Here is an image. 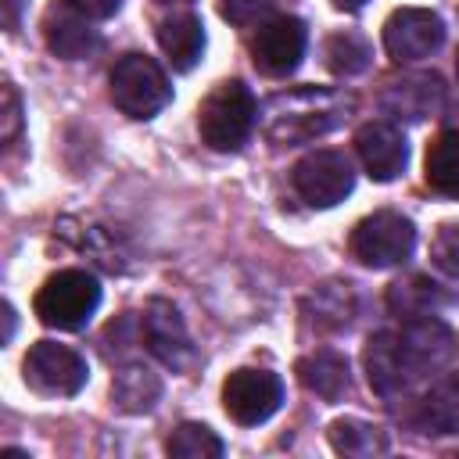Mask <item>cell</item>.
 Segmentation results:
<instances>
[{"instance_id":"1","label":"cell","mask_w":459,"mask_h":459,"mask_svg":"<svg viewBox=\"0 0 459 459\" xmlns=\"http://www.w3.org/2000/svg\"><path fill=\"white\" fill-rule=\"evenodd\" d=\"M351 111L355 97L341 86H294L262 104V133L276 147H298L333 133L351 118Z\"/></svg>"},{"instance_id":"2","label":"cell","mask_w":459,"mask_h":459,"mask_svg":"<svg viewBox=\"0 0 459 459\" xmlns=\"http://www.w3.org/2000/svg\"><path fill=\"white\" fill-rule=\"evenodd\" d=\"M258 122V104L240 79L212 86L197 108V133L212 151H240Z\"/></svg>"},{"instance_id":"3","label":"cell","mask_w":459,"mask_h":459,"mask_svg":"<svg viewBox=\"0 0 459 459\" xmlns=\"http://www.w3.org/2000/svg\"><path fill=\"white\" fill-rule=\"evenodd\" d=\"M100 305V283L86 269H57L36 290V316L54 330H82Z\"/></svg>"},{"instance_id":"4","label":"cell","mask_w":459,"mask_h":459,"mask_svg":"<svg viewBox=\"0 0 459 459\" xmlns=\"http://www.w3.org/2000/svg\"><path fill=\"white\" fill-rule=\"evenodd\" d=\"M111 100L129 118H154L169 100L172 86L165 68L147 54H126L111 68Z\"/></svg>"},{"instance_id":"5","label":"cell","mask_w":459,"mask_h":459,"mask_svg":"<svg viewBox=\"0 0 459 459\" xmlns=\"http://www.w3.org/2000/svg\"><path fill=\"white\" fill-rule=\"evenodd\" d=\"M22 377L36 394L47 398H72L86 387L90 380V366L86 359L57 341H36L22 362Z\"/></svg>"},{"instance_id":"6","label":"cell","mask_w":459,"mask_h":459,"mask_svg":"<svg viewBox=\"0 0 459 459\" xmlns=\"http://www.w3.org/2000/svg\"><path fill=\"white\" fill-rule=\"evenodd\" d=\"M416 247V226L402 212H373L351 230V255L369 269L402 265Z\"/></svg>"},{"instance_id":"7","label":"cell","mask_w":459,"mask_h":459,"mask_svg":"<svg viewBox=\"0 0 459 459\" xmlns=\"http://www.w3.org/2000/svg\"><path fill=\"white\" fill-rule=\"evenodd\" d=\"M355 186V169L344 151H312L294 165V190L308 208H333Z\"/></svg>"},{"instance_id":"8","label":"cell","mask_w":459,"mask_h":459,"mask_svg":"<svg viewBox=\"0 0 459 459\" xmlns=\"http://www.w3.org/2000/svg\"><path fill=\"white\" fill-rule=\"evenodd\" d=\"M283 405V380L269 369H233L222 384V409L240 427L265 423Z\"/></svg>"},{"instance_id":"9","label":"cell","mask_w":459,"mask_h":459,"mask_svg":"<svg viewBox=\"0 0 459 459\" xmlns=\"http://www.w3.org/2000/svg\"><path fill=\"white\" fill-rule=\"evenodd\" d=\"M445 43V22L430 7H398L384 22V47L398 65L423 61Z\"/></svg>"},{"instance_id":"10","label":"cell","mask_w":459,"mask_h":459,"mask_svg":"<svg viewBox=\"0 0 459 459\" xmlns=\"http://www.w3.org/2000/svg\"><path fill=\"white\" fill-rule=\"evenodd\" d=\"M305 47H308L305 22L294 14H273L269 22L258 25V32L251 39V61L258 72L283 79L301 65Z\"/></svg>"},{"instance_id":"11","label":"cell","mask_w":459,"mask_h":459,"mask_svg":"<svg viewBox=\"0 0 459 459\" xmlns=\"http://www.w3.org/2000/svg\"><path fill=\"white\" fill-rule=\"evenodd\" d=\"M143 341H147L151 355L161 366H169L172 373H186L197 362V348L186 333V323H183L179 308L165 298L147 301V308H143Z\"/></svg>"},{"instance_id":"12","label":"cell","mask_w":459,"mask_h":459,"mask_svg":"<svg viewBox=\"0 0 459 459\" xmlns=\"http://www.w3.org/2000/svg\"><path fill=\"white\" fill-rule=\"evenodd\" d=\"M366 377H369V387L384 398V402H394L402 394H409V387L420 380L405 348H402V337L398 333H373L369 344H366Z\"/></svg>"},{"instance_id":"13","label":"cell","mask_w":459,"mask_h":459,"mask_svg":"<svg viewBox=\"0 0 459 459\" xmlns=\"http://www.w3.org/2000/svg\"><path fill=\"white\" fill-rule=\"evenodd\" d=\"M355 151L362 158V169L377 183H391L409 165V140L394 122H366L355 133Z\"/></svg>"},{"instance_id":"14","label":"cell","mask_w":459,"mask_h":459,"mask_svg":"<svg viewBox=\"0 0 459 459\" xmlns=\"http://www.w3.org/2000/svg\"><path fill=\"white\" fill-rule=\"evenodd\" d=\"M380 108L398 122H423L445 108V86L434 72L402 75L387 82V90L380 93Z\"/></svg>"},{"instance_id":"15","label":"cell","mask_w":459,"mask_h":459,"mask_svg":"<svg viewBox=\"0 0 459 459\" xmlns=\"http://www.w3.org/2000/svg\"><path fill=\"white\" fill-rule=\"evenodd\" d=\"M402 348L416 369V377H430V373H441L448 355H452V330L437 319V316H420V319H405L402 330Z\"/></svg>"},{"instance_id":"16","label":"cell","mask_w":459,"mask_h":459,"mask_svg":"<svg viewBox=\"0 0 459 459\" xmlns=\"http://www.w3.org/2000/svg\"><path fill=\"white\" fill-rule=\"evenodd\" d=\"M294 373H298V380H301L312 394H319L323 402H341V398L348 394V387H351L348 359H344L341 351H333V348H319V351L301 355L298 366H294Z\"/></svg>"},{"instance_id":"17","label":"cell","mask_w":459,"mask_h":459,"mask_svg":"<svg viewBox=\"0 0 459 459\" xmlns=\"http://www.w3.org/2000/svg\"><path fill=\"white\" fill-rule=\"evenodd\" d=\"M47 47H50L54 57L82 61L100 47V36H97V29L90 25L86 14L68 7V11H50L47 14Z\"/></svg>"},{"instance_id":"18","label":"cell","mask_w":459,"mask_h":459,"mask_svg":"<svg viewBox=\"0 0 459 459\" xmlns=\"http://www.w3.org/2000/svg\"><path fill=\"white\" fill-rule=\"evenodd\" d=\"M158 43H161V50L176 72H190L204 54V25L190 11L172 14L158 25Z\"/></svg>"},{"instance_id":"19","label":"cell","mask_w":459,"mask_h":459,"mask_svg":"<svg viewBox=\"0 0 459 459\" xmlns=\"http://www.w3.org/2000/svg\"><path fill=\"white\" fill-rule=\"evenodd\" d=\"M161 398V377L143 366V362H129L122 369H115V380H111V402L115 409L129 412V416H140V412H151Z\"/></svg>"},{"instance_id":"20","label":"cell","mask_w":459,"mask_h":459,"mask_svg":"<svg viewBox=\"0 0 459 459\" xmlns=\"http://www.w3.org/2000/svg\"><path fill=\"white\" fill-rule=\"evenodd\" d=\"M416 423L427 434H459V377H441L416 402Z\"/></svg>"},{"instance_id":"21","label":"cell","mask_w":459,"mask_h":459,"mask_svg":"<svg viewBox=\"0 0 459 459\" xmlns=\"http://www.w3.org/2000/svg\"><path fill=\"white\" fill-rule=\"evenodd\" d=\"M445 290L427 280V276H405L394 280L387 287V308L405 323V319H420V316H437V308L445 305Z\"/></svg>"},{"instance_id":"22","label":"cell","mask_w":459,"mask_h":459,"mask_svg":"<svg viewBox=\"0 0 459 459\" xmlns=\"http://www.w3.org/2000/svg\"><path fill=\"white\" fill-rule=\"evenodd\" d=\"M423 176H427L430 190L459 201V129L434 136V143L427 147V158H423Z\"/></svg>"},{"instance_id":"23","label":"cell","mask_w":459,"mask_h":459,"mask_svg":"<svg viewBox=\"0 0 459 459\" xmlns=\"http://www.w3.org/2000/svg\"><path fill=\"white\" fill-rule=\"evenodd\" d=\"M355 290L351 283H323L308 294L305 312L319 330H344L355 319Z\"/></svg>"},{"instance_id":"24","label":"cell","mask_w":459,"mask_h":459,"mask_svg":"<svg viewBox=\"0 0 459 459\" xmlns=\"http://www.w3.org/2000/svg\"><path fill=\"white\" fill-rule=\"evenodd\" d=\"M330 445L333 452L341 455H351V459H369V455H384L387 452V434L369 423V420H359V416H341L330 423Z\"/></svg>"},{"instance_id":"25","label":"cell","mask_w":459,"mask_h":459,"mask_svg":"<svg viewBox=\"0 0 459 459\" xmlns=\"http://www.w3.org/2000/svg\"><path fill=\"white\" fill-rule=\"evenodd\" d=\"M369 61H373V47H369L366 36L344 29V32H333L326 39V65H330L333 75H344V79L359 75V72L369 68Z\"/></svg>"},{"instance_id":"26","label":"cell","mask_w":459,"mask_h":459,"mask_svg":"<svg viewBox=\"0 0 459 459\" xmlns=\"http://www.w3.org/2000/svg\"><path fill=\"white\" fill-rule=\"evenodd\" d=\"M165 448L176 459H219L226 452L222 437L204 423H179Z\"/></svg>"},{"instance_id":"27","label":"cell","mask_w":459,"mask_h":459,"mask_svg":"<svg viewBox=\"0 0 459 459\" xmlns=\"http://www.w3.org/2000/svg\"><path fill=\"white\" fill-rule=\"evenodd\" d=\"M430 258H434V265H437L445 276L459 280V226H455V222H445V226L434 233V240H430Z\"/></svg>"},{"instance_id":"28","label":"cell","mask_w":459,"mask_h":459,"mask_svg":"<svg viewBox=\"0 0 459 459\" xmlns=\"http://www.w3.org/2000/svg\"><path fill=\"white\" fill-rule=\"evenodd\" d=\"M219 4V14L230 22V25H262L273 18V0H215Z\"/></svg>"},{"instance_id":"29","label":"cell","mask_w":459,"mask_h":459,"mask_svg":"<svg viewBox=\"0 0 459 459\" xmlns=\"http://www.w3.org/2000/svg\"><path fill=\"white\" fill-rule=\"evenodd\" d=\"M4 111H0V140L4 143H14V136L22 133V97L11 82H4Z\"/></svg>"},{"instance_id":"30","label":"cell","mask_w":459,"mask_h":459,"mask_svg":"<svg viewBox=\"0 0 459 459\" xmlns=\"http://www.w3.org/2000/svg\"><path fill=\"white\" fill-rule=\"evenodd\" d=\"M72 11H79V14H86L90 22H100V18H111L118 7H122V0H65Z\"/></svg>"},{"instance_id":"31","label":"cell","mask_w":459,"mask_h":459,"mask_svg":"<svg viewBox=\"0 0 459 459\" xmlns=\"http://www.w3.org/2000/svg\"><path fill=\"white\" fill-rule=\"evenodd\" d=\"M25 4H29V0H4V25H7V29H18Z\"/></svg>"},{"instance_id":"32","label":"cell","mask_w":459,"mask_h":459,"mask_svg":"<svg viewBox=\"0 0 459 459\" xmlns=\"http://www.w3.org/2000/svg\"><path fill=\"white\" fill-rule=\"evenodd\" d=\"M14 337V308L4 301V344Z\"/></svg>"},{"instance_id":"33","label":"cell","mask_w":459,"mask_h":459,"mask_svg":"<svg viewBox=\"0 0 459 459\" xmlns=\"http://www.w3.org/2000/svg\"><path fill=\"white\" fill-rule=\"evenodd\" d=\"M341 11H359V7H366V0H333Z\"/></svg>"},{"instance_id":"34","label":"cell","mask_w":459,"mask_h":459,"mask_svg":"<svg viewBox=\"0 0 459 459\" xmlns=\"http://www.w3.org/2000/svg\"><path fill=\"white\" fill-rule=\"evenodd\" d=\"M154 4H190V0H154Z\"/></svg>"},{"instance_id":"35","label":"cell","mask_w":459,"mask_h":459,"mask_svg":"<svg viewBox=\"0 0 459 459\" xmlns=\"http://www.w3.org/2000/svg\"><path fill=\"white\" fill-rule=\"evenodd\" d=\"M455 75H459V57H455Z\"/></svg>"}]
</instances>
